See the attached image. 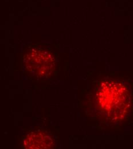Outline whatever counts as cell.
I'll list each match as a JSON object with an SVG mask.
<instances>
[{
    "mask_svg": "<svg viewBox=\"0 0 133 149\" xmlns=\"http://www.w3.org/2000/svg\"><path fill=\"white\" fill-rule=\"evenodd\" d=\"M132 96L126 82L104 79L97 83L93 94V111L96 118L106 123L120 124L132 111Z\"/></svg>",
    "mask_w": 133,
    "mask_h": 149,
    "instance_id": "6da1fadb",
    "label": "cell"
},
{
    "mask_svg": "<svg viewBox=\"0 0 133 149\" xmlns=\"http://www.w3.org/2000/svg\"><path fill=\"white\" fill-rule=\"evenodd\" d=\"M55 141L50 135L44 132H31L24 140L26 149H50L55 146Z\"/></svg>",
    "mask_w": 133,
    "mask_h": 149,
    "instance_id": "7a4b0ae2",
    "label": "cell"
}]
</instances>
